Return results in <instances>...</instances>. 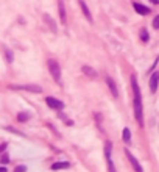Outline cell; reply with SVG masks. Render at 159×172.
Wrapping results in <instances>:
<instances>
[{"label":"cell","mask_w":159,"mask_h":172,"mask_svg":"<svg viewBox=\"0 0 159 172\" xmlns=\"http://www.w3.org/2000/svg\"><path fill=\"white\" fill-rule=\"evenodd\" d=\"M131 88L134 94V117L140 127H143V103H142V92L137 83L136 75H131Z\"/></svg>","instance_id":"obj_1"},{"label":"cell","mask_w":159,"mask_h":172,"mask_svg":"<svg viewBox=\"0 0 159 172\" xmlns=\"http://www.w3.org/2000/svg\"><path fill=\"white\" fill-rule=\"evenodd\" d=\"M47 66H48V72L53 77V80L56 83H61V66H59V63L51 58V60L47 61Z\"/></svg>","instance_id":"obj_2"},{"label":"cell","mask_w":159,"mask_h":172,"mask_svg":"<svg viewBox=\"0 0 159 172\" xmlns=\"http://www.w3.org/2000/svg\"><path fill=\"white\" fill-rule=\"evenodd\" d=\"M11 89H20V91H28V92H36V94H41L42 88L39 85H12L9 86Z\"/></svg>","instance_id":"obj_3"},{"label":"cell","mask_w":159,"mask_h":172,"mask_svg":"<svg viewBox=\"0 0 159 172\" xmlns=\"http://www.w3.org/2000/svg\"><path fill=\"white\" fill-rule=\"evenodd\" d=\"M45 103H47V107L51 108V110H62V108H64V103H62L59 99L51 97V96H48V97L45 99Z\"/></svg>","instance_id":"obj_4"},{"label":"cell","mask_w":159,"mask_h":172,"mask_svg":"<svg viewBox=\"0 0 159 172\" xmlns=\"http://www.w3.org/2000/svg\"><path fill=\"white\" fill-rule=\"evenodd\" d=\"M125 153H126V158H128V161L131 163V166H132V169H134L136 172H143V169H142V166H140V163L134 158V155H132L129 150H125Z\"/></svg>","instance_id":"obj_5"},{"label":"cell","mask_w":159,"mask_h":172,"mask_svg":"<svg viewBox=\"0 0 159 172\" xmlns=\"http://www.w3.org/2000/svg\"><path fill=\"white\" fill-rule=\"evenodd\" d=\"M106 80V85H108V88H109V91H111V94L114 96V97H118V88H117V83H115V80L112 77H106L104 78Z\"/></svg>","instance_id":"obj_6"},{"label":"cell","mask_w":159,"mask_h":172,"mask_svg":"<svg viewBox=\"0 0 159 172\" xmlns=\"http://www.w3.org/2000/svg\"><path fill=\"white\" fill-rule=\"evenodd\" d=\"M58 14H59L61 24L65 25V22H67V13H65V3H64V0H58Z\"/></svg>","instance_id":"obj_7"},{"label":"cell","mask_w":159,"mask_h":172,"mask_svg":"<svg viewBox=\"0 0 159 172\" xmlns=\"http://www.w3.org/2000/svg\"><path fill=\"white\" fill-rule=\"evenodd\" d=\"M157 85H159V71H154L150 75V91L156 92L157 91Z\"/></svg>","instance_id":"obj_8"},{"label":"cell","mask_w":159,"mask_h":172,"mask_svg":"<svg viewBox=\"0 0 159 172\" xmlns=\"http://www.w3.org/2000/svg\"><path fill=\"white\" fill-rule=\"evenodd\" d=\"M132 8H134V11L137 13V14H140V16L150 14V8L145 6V5H142V3H139V2H134V3H132Z\"/></svg>","instance_id":"obj_9"},{"label":"cell","mask_w":159,"mask_h":172,"mask_svg":"<svg viewBox=\"0 0 159 172\" xmlns=\"http://www.w3.org/2000/svg\"><path fill=\"white\" fill-rule=\"evenodd\" d=\"M78 5H80V8H81V11H83V14H84V17L92 24L94 22V19H92V13H90V9L87 8V5H86V2L84 0H78Z\"/></svg>","instance_id":"obj_10"},{"label":"cell","mask_w":159,"mask_h":172,"mask_svg":"<svg viewBox=\"0 0 159 172\" xmlns=\"http://www.w3.org/2000/svg\"><path fill=\"white\" fill-rule=\"evenodd\" d=\"M81 71H83V74H86V77H89V78H97L98 77V72L92 68V66H87V64H84V66H81Z\"/></svg>","instance_id":"obj_11"},{"label":"cell","mask_w":159,"mask_h":172,"mask_svg":"<svg viewBox=\"0 0 159 172\" xmlns=\"http://www.w3.org/2000/svg\"><path fill=\"white\" fill-rule=\"evenodd\" d=\"M42 19H44V22L50 27V30H51L53 33H56V31H58V25H56V22L53 20V17H51L50 14H44V16H42Z\"/></svg>","instance_id":"obj_12"},{"label":"cell","mask_w":159,"mask_h":172,"mask_svg":"<svg viewBox=\"0 0 159 172\" xmlns=\"http://www.w3.org/2000/svg\"><path fill=\"white\" fill-rule=\"evenodd\" d=\"M72 167V164L69 163V161H58V163H53L51 166H50V169L51 170H59V169H70Z\"/></svg>","instance_id":"obj_13"},{"label":"cell","mask_w":159,"mask_h":172,"mask_svg":"<svg viewBox=\"0 0 159 172\" xmlns=\"http://www.w3.org/2000/svg\"><path fill=\"white\" fill-rule=\"evenodd\" d=\"M122 139H123L125 144H129L131 142V130L128 127H125L123 131H122Z\"/></svg>","instance_id":"obj_14"},{"label":"cell","mask_w":159,"mask_h":172,"mask_svg":"<svg viewBox=\"0 0 159 172\" xmlns=\"http://www.w3.org/2000/svg\"><path fill=\"white\" fill-rule=\"evenodd\" d=\"M139 36H140V41L142 42H148L150 41V35H148V30L147 28H140L139 30Z\"/></svg>","instance_id":"obj_15"},{"label":"cell","mask_w":159,"mask_h":172,"mask_svg":"<svg viewBox=\"0 0 159 172\" xmlns=\"http://www.w3.org/2000/svg\"><path fill=\"white\" fill-rule=\"evenodd\" d=\"M3 52H5L6 61H8V63H12V60H14V55H12V52H11L8 47H3Z\"/></svg>","instance_id":"obj_16"},{"label":"cell","mask_w":159,"mask_h":172,"mask_svg":"<svg viewBox=\"0 0 159 172\" xmlns=\"http://www.w3.org/2000/svg\"><path fill=\"white\" fill-rule=\"evenodd\" d=\"M28 119H30V113H19L17 114V121L19 122H26V121H28Z\"/></svg>","instance_id":"obj_17"},{"label":"cell","mask_w":159,"mask_h":172,"mask_svg":"<svg viewBox=\"0 0 159 172\" xmlns=\"http://www.w3.org/2000/svg\"><path fill=\"white\" fill-rule=\"evenodd\" d=\"M106 161H108V170L109 172H117L115 167H114V163H112V158H106Z\"/></svg>","instance_id":"obj_18"},{"label":"cell","mask_w":159,"mask_h":172,"mask_svg":"<svg viewBox=\"0 0 159 172\" xmlns=\"http://www.w3.org/2000/svg\"><path fill=\"white\" fill-rule=\"evenodd\" d=\"M153 28L154 30H159V14L154 16V19H153Z\"/></svg>","instance_id":"obj_19"},{"label":"cell","mask_w":159,"mask_h":172,"mask_svg":"<svg viewBox=\"0 0 159 172\" xmlns=\"http://www.w3.org/2000/svg\"><path fill=\"white\" fill-rule=\"evenodd\" d=\"M12 172H26V166L20 164V166H16V169L12 170Z\"/></svg>","instance_id":"obj_20"},{"label":"cell","mask_w":159,"mask_h":172,"mask_svg":"<svg viewBox=\"0 0 159 172\" xmlns=\"http://www.w3.org/2000/svg\"><path fill=\"white\" fill-rule=\"evenodd\" d=\"M0 160H2V163H3V164H6V163L9 161V156L5 153V155H2V158H0Z\"/></svg>","instance_id":"obj_21"},{"label":"cell","mask_w":159,"mask_h":172,"mask_svg":"<svg viewBox=\"0 0 159 172\" xmlns=\"http://www.w3.org/2000/svg\"><path fill=\"white\" fill-rule=\"evenodd\" d=\"M6 149V142L5 144H2V145H0V152H2V150H5Z\"/></svg>","instance_id":"obj_22"},{"label":"cell","mask_w":159,"mask_h":172,"mask_svg":"<svg viewBox=\"0 0 159 172\" xmlns=\"http://www.w3.org/2000/svg\"><path fill=\"white\" fill-rule=\"evenodd\" d=\"M0 172H8V169L3 166V167H0Z\"/></svg>","instance_id":"obj_23"},{"label":"cell","mask_w":159,"mask_h":172,"mask_svg":"<svg viewBox=\"0 0 159 172\" xmlns=\"http://www.w3.org/2000/svg\"><path fill=\"white\" fill-rule=\"evenodd\" d=\"M151 2H153L154 5H159V0H151Z\"/></svg>","instance_id":"obj_24"}]
</instances>
